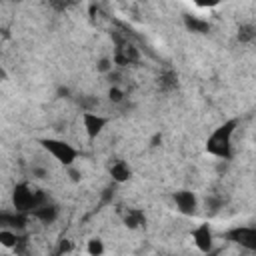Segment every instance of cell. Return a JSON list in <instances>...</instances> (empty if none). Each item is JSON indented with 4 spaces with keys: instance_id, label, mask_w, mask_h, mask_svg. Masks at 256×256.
Returning <instances> with one entry per match:
<instances>
[{
    "instance_id": "277c9868",
    "label": "cell",
    "mask_w": 256,
    "mask_h": 256,
    "mask_svg": "<svg viewBox=\"0 0 256 256\" xmlns=\"http://www.w3.org/2000/svg\"><path fill=\"white\" fill-rule=\"evenodd\" d=\"M138 60H140L138 48H136L132 42H128V40L116 38V48H114L112 64L124 68V66H130V64H138Z\"/></svg>"
},
{
    "instance_id": "d4e9b609",
    "label": "cell",
    "mask_w": 256,
    "mask_h": 256,
    "mask_svg": "<svg viewBox=\"0 0 256 256\" xmlns=\"http://www.w3.org/2000/svg\"><path fill=\"white\" fill-rule=\"evenodd\" d=\"M66 250H70V242H68V240H64V242L60 244V252H66Z\"/></svg>"
},
{
    "instance_id": "5bb4252c",
    "label": "cell",
    "mask_w": 256,
    "mask_h": 256,
    "mask_svg": "<svg viewBox=\"0 0 256 256\" xmlns=\"http://www.w3.org/2000/svg\"><path fill=\"white\" fill-rule=\"evenodd\" d=\"M184 26L190 32H194V34H206V32H210V22L208 20H202V18H196V16H190V14L184 16Z\"/></svg>"
},
{
    "instance_id": "9c48e42d",
    "label": "cell",
    "mask_w": 256,
    "mask_h": 256,
    "mask_svg": "<svg viewBox=\"0 0 256 256\" xmlns=\"http://www.w3.org/2000/svg\"><path fill=\"white\" fill-rule=\"evenodd\" d=\"M192 240L196 244V248L202 252V254H208L212 250V244H214V236H212V230L206 222L198 224L194 230H192Z\"/></svg>"
},
{
    "instance_id": "ba28073f",
    "label": "cell",
    "mask_w": 256,
    "mask_h": 256,
    "mask_svg": "<svg viewBox=\"0 0 256 256\" xmlns=\"http://www.w3.org/2000/svg\"><path fill=\"white\" fill-rule=\"evenodd\" d=\"M174 204L180 214L184 216H194L198 210V198L192 190H178L174 192Z\"/></svg>"
},
{
    "instance_id": "7402d4cb",
    "label": "cell",
    "mask_w": 256,
    "mask_h": 256,
    "mask_svg": "<svg viewBox=\"0 0 256 256\" xmlns=\"http://www.w3.org/2000/svg\"><path fill=\"white\" fill-rule=\"evenodd\" d=\"M160 144H162V134H160V132H156V134L152 136V140H150V146H152V148H156V146H160Z\"/></svg>"
},
{
    "instance_id": "8fae6325",
    "label": "cell",
    "mask_w": 256,
    "mask_h": 256,
    "mask_svg": "<svg viewBox=\"0 0 256 256\" xmlns=\"http://www.w3.org/2000/svg\"><path fill=\"white\" fill-rule=\"evenodd\" d=\"M110 176L116 184H124L132 178V166L124 160H116V162L110 164Z\"/></svg>"
},
{
    "instance_id": "44dd1931",
    "label": "cell",
    "mask_w": 256,
    "mask_h": 256,
    "mask_svg": "<svg viewBox=\"0 0 256 256\" xmlns=\"http://www.w3.org/2000/svg\"><path fill=\"white\" fill-rule=\"evenodd\" d=\"M68 174H70V180H72V182H78V180L82 178V174H80L78 170H74L72 166H68Z\"/></svg>"
},
{
    "instance_id": "30bf717a",
    "label": "cell",
    "mask_w": 256,
    "mask_h": 256,
    "mask_svg": "<svg viewBox=\"0 0 256 256\" xmlns=\"http://www.w3.org/2000/svg\"><path fill=\"white\" fill-rule=\"evenodd\" d=\"M58 214H60V210H58V204H54V202H46V204H42V206H38L30 216H34L36 220H40V222H44V224H52L56 218H58Z\"/></svg>"
},
{
    "instance_id": "6da1fadb",
    "label": "cell",
    "mask_w": 256,
    "mask_h": 256,
    "mask_svg": "<svg viewBox=\"0 0 256 256\" xmlns=\"http://www.w3.org/2000/svg\"><path fill=\"white\" fill-rule=\"evenodd\" d=\"M238 126V118H230L224 124H220L206 140V152H210L216 158L230 160L232 158V134Z\"/></svg>"
},
{
    "instance_id": "7a4b0ae2",
    "label": "cell",
    "mask_w": 256,
    "mask_h": 256,
    "mask_svg": "<svg viewBox=\"0 0 256 256\" xmlns=\"http://www.w3.org/2000/svg\"><path fill=\"white\" fill-rule=\"evenodd\" d=\"M10 200H12V206L16 212H22V214H32L38 206L46 204L50 198L44 190H38V188H32L30 184L26 182H18L14 188H12V194H10Z\"/></svg>"
},
{
    "instance_id": "d6986e66",
    "label": "cell",
    "mask_w": 256,
    "mask_h": 256,
    "mask_svg": "<svg viewBox=\"0 0 256 256\" xmlns=\"http://www.w3.org/2000/svg\"><path fill=\"white\" fill-rule=\"evenodd\" d=\"M112 68H114V64H112V58H108V56H102V58L98 60V64H96V70H98L100 74H110Z\"/></svg>"
},
{
    "instance_id": "7c38bea8",
    "label": "cell",
    "mask_w": 256,
    "mask_h": 256,
    "mask_svg": "<svg viewBox=\"0 0 256 256\" xmlns=\"http://www.w3.org/2000/svg\"><path fill=\"white\" fill-rule=\"evenodd\" d=\"M122 222H124L126 228L136 230V228H140V226L146 224V214H144V210H140V208H128V210L122 214Z\"/></svg>"
},
{
    "instance_id": "52a82bcc",
    "label": "cell",
    "mask_w": 256,
    "mask_h": 256,
    "mask_svg": "<svg viewBox=\"0 0 256 256\" xmlns=\"http://www.w3.org/2000/svg\"><path fill=\"white\" fill-rule=\"evenodd\" d=\"M28 224V214L16 212V210H0V228L2 230H14L22 232Z\"/></svg>"
},
{
    "instance_id": "8992f818",
    "label": "cell",
    "mask_w": 256,
    "mask_h": 256,
    "mask_svg": "<svg viewBox=\"0 0 256 256\" xmlns=\"http://www.w3.org/2000/svg\"><path fill=\"white\" fill-rule=\"evenodd\" d=\"M82 124H84V132H86L88 140H96L102 134V130L106 128L108 118L106 116H100L96 112H84L82 114Z\"/></svg>"
},
{
    "instance_id": "5b68a950",
    "label": "cell",
    "mask_w": 256,
    "mask_h": 256,
    "mask_svg": "<svg viewBox=\"0 0 256 256\" xmlns=\"http://www.w3.org/2000/svg\"><path fill=\"white\" fill-rule=\"evenodd\" d=\"M226 240H230L232 244L242 246L248 252H254L256 250V228L254 226H236V228H230L226 232Z\"/></svg>"
},
{
    "instance_id": "603a6c76",
    "label": "cell",
    "mask_w": 256,
    "mask_h": 256,
    "mask_svg": "<svg viewBox=\"0 0 256 256\" xmlns=\"http://www.w3.org/2000/svg\"><path fill=\"white\" fill-rule=\"evenodd\" d=\"M68 96H70V88L60 86V88H58V98H68Z\"/></svg>"
},
{
    "instance_id": "4fadbf2b",
    "label": "cell",
    "mask_w": 256,
    "mask_h": 256,
    "mask_svg": "<svg viewBox=\"0 0 256 256\" xmlns=\"http://www.w3.org/2000/svg\"><path fill=\"white\" fill-rule=\"evenodd\" d=\"M156 84H158V88H160L162 92H172V90L178 88V74H176L174 70H164V72L158 76Z\"/></svg>"
},
{
    "instance_id": "cb8c5ba5",
    "label": "cell",
    "mask_w": 256,
    "mask_h": 256,
    "mask_svg": "<svg viewBox=\"0 0 256 256\" xmlns=\"http://www.w3.org/2000/svg\"><path fill=\"white\" fill-rule=\"evenodd\" d=\"M218 2H196V6H200V8H206V6H216Z\"/></svg>"
},
{
    "instance_id": "2e32d148",
    "label": "cell",
    "mask_w": 256,
    "mask_h": 256,
    "mask_svg": "<svg viewBox=\"0 0 256 256\" xmlns=\"http://www.w3.org/2000/svg\"><path fill=\"white\" fill-rule=\"evenodd\" d=\"M254 36H256V28H254V24H242V26L238 28V40H240L242 44L252 42Z\"/></svg>"
},
{
    "instance_id": "ac0fdd59",
    "label": "cell",
    "mask_w": 256,
    "mask_h": 256,
    "mask_svg": "<svg viewBox=\"0 0 256 256\" xmlns=\"http://www.w3.org/2000/svg\"><path fill=\"white\" fill-rule=\"evenodd\" d=\"M108 100H110V102H114V104H120V102L124 100V90H122L120 86L112 84V86L108 88Z\"/></svg>"
},
{
    "instance_id": "3957f363",
    "label": "cell",
    "mask_w": 256,
    "mask_h": 256,
    "mask_svg": "<svg viewBox=\"0 0 256 256\" xmlns=\"http://www.w3.org/2000/svg\"><path fill=\"white\" fill-rule=\"evenodd\" d=\"M38 142H40V146L50 156H54V160H58L66 168L72 166L76 162V158H78V150L70 142H66V140H60V138H40Z\"/></svg>"
},
{
    "instance_id": "9a60e30c",
    "label": "cell",
    "mask_w": 256,
    "mask_h": 256,
    "mask_svg": "<svg viewBox=\"0 0 256 256\" xmlns=\"http://www.w3.org/2000/svg\"><path fill=\"white\" fill-rule=\"evenodd\" d=\"M20 238H22L20 232H14V230H2V228H0V246H4V248H8V250H14V248L18 246Z\"/></svg>"
},
{
    "instance_id": "e0dca14e",
    "label": "cell",
    "mask_w": 256,
    "mask_h": 256,
    "mask_svg": "<svg viewBox=\"0 0 256 256\" xmlns=\"http://www.w3.org/2000/svg\"><path fill=\"white\" fill-rule=\"evenodd\" d=\"M86 252H88V256H102L104 254V242H102V238H90L88 240V244H86Z\"/></svg>"
},
{
    "instance_id": "ffe728a7",
    "label": "cell",
    "mask_w": 256,
    "mask_h": 256,
    "mask_svg": "<svg viewBox=\"0 0 256 256\" xmlns=\"http://www.w3.org/2000/svg\"><path fill=\"white\" fill-rule=\"evenodd\" d=\"M30 172L34 178H46L48 176V168H44V166H32Z\"/></svg>"
}]
</instances>
